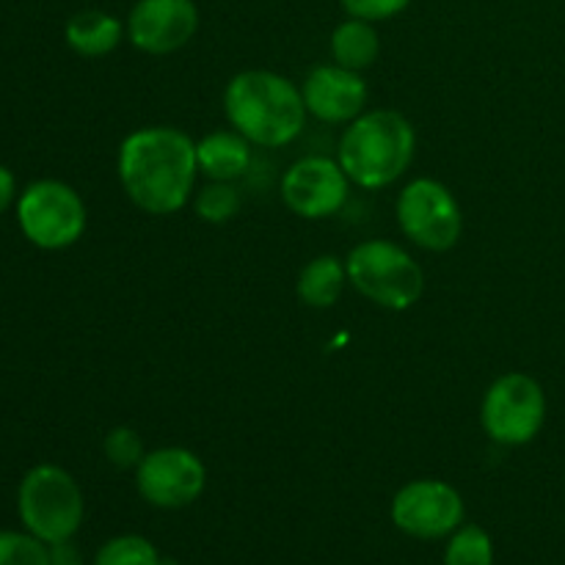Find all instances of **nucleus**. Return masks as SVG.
Segmentation results:
<instances>
[{
    "mask_svg": "<svg viewBox=\"0 0 565 565\" xmlns=\"http://www.w3.org/2000/svg\"><path fill=\"white\" fill-rule=\"evenodd\" d=\"M196 141L177 127H141L121 141V188L143 213H180L196 191Z\"/></svg>",
    "mask_w": 565,
    "mask_h": 565,
    "instance_id": "f257e3e1",
    "label": "nucleus"
},
{
    "mask_svg": "<svg viewBox=\"0 0 565 565\" xmlns=\"http://www.w3.org/2000/svg\"><path fill=\"white\" fill-rule=\"evenodd\" d=\"M125 31L127 25H121L108 11L86 9L70 17L64 28V39L70 50H75L83 58H99V55H108L119 47Z\"/></svg>",
    "mask_w": 565,
    "mask_h": 565,
    "instance_id": "2eb2a0df",
    "label": "nucleus"
},
{
    "mask_svg": "<svg viewBox=\"0 0 565 565\" xmlns=\"http://www.w3.org/2000/svg\"><path fill=\"white\" fill-rule=\"evenodd\" d=\"M199 31V9L193 0H138L127 17L132 47L149 55H169L185 47Z\"/></svg>",
    "mask_w": 565,
    "mask_h": 565,
    "instance_id": "f8f14e48",
    "label": "nucleus"
},
{
    "mask_svg": "<svg viewBox=\"0 0 565 565\" xmlns=\"http://www.w3.org/2000/svg\"><path fill=\"white\" fill-rule=\"evenodd\" d=\"M207 486L202 458L188 447H160L136 467V489L152 508L180 511L193 505Z\"/></svg>",
    "mask_w": 565,
    "mask_h": 565,
    "instance_id": "9d476101",
    "label": "nucleus"
},
{
    "mask_svg": "<svg viewBox=\"0 0 565 565\" xmlns=\"http://www.w3.org/2000/svg\"><path fill=\"white\" fill-rule=\"evenodd\" d=\"M160 565H177V563H171V561H166V557H163V561H160Z\"/></svg>",
    "mask_w": 565,
    "mask_h": 565,
    "instance_id": "393cba45",
    "label": "nucleus"
},
{
    "mask_svg": "<svg viewBox=\"0 0 565 565\" xmlns=\"http://www.w3.org/2000/svg\"><path fill=\"white\" fill-rule=\"evenodd\" d=\"M351 193V180L340 160L312 154L292 163L281 177V199L296 215L309 221L340 213Z\"/></svg>",
    "mask_w": 565,
    "mask_h": 565,
    "instance_id": "9b49d317",
    "label": "nucleus"
},
{
    "mask_svg": "<svg viewBox=\"0 0 565 565\" xmlns=\"http://www.w3.org/2000/svg\"><path fill=\"white\" fill-rule=\"evenodd\" d=\"M0 565H50V546L28 530H0Z\"/></svg>",
    "mask_w": 565,
    "mask_h": 565,
    "instance_id": "412c9836",
    "label": "nucleus"
},
{
    "mask_svg": "<svg viewBox=\"0 0 565 565\" xmlns=\"http://www.w3.org/2000/svg\"><path fill=\"white\" fill-rule=\"evenodd\" d=\"M163 555L143 535H116L105 541L94 555L92 565H160Z\"/></svg>",
    "mask_w": 565,
    "mask_h": 565,
    "instance_id": "6ab92c4d",
    "label": "nucleus"
},
{
    "mask_svg": "<svg viewBox=\"0 0 565 565\" xmlns=\"http://www.w3.org/2000/svg\"><path fill=\"white\" fill-rule=\"evenodd\" d=\"M342 9L348 11V17H356V20L367 22H381L392 20L401 11H406L412 6V0H340Z\"/></svg>",
    "mask_w": 565,
    "mask_h": 565,
    "instance_id": "5701e85b",
    "label": "nucleus"
},
{
    "mask_svg": "<svg viewBox=\"0 0 565 565\" xmlns=\"http://www.w3.org/2000/svg\"><path fill=\"white\" fill-rule=\"evenodd\" d=\"M480 423L497 445H530L546 423L544 386L527 373L500 375L486 392L483 406H480Z\"/></svg>",
    "mask_w": 565,
    "mask_h": 565,
    "instance_id": "0eeeda50",
    "label": "nucleus"
},
{
    "mask_svg": "<svg viewBox=\"0 0 565 565\" xmlns=\"http://www.w3.org/2000/svg\"><path fill=\"white\" fill-rule=\"evenodd\" d=\"M17 513L28 533L53 546L75 539L86 519V500L77 480L64 467L39 463L20 480Z\"/></svg>",
    "mask_w": 565,
    "mask_h": 565,
    "instance_id": "20e7f679",
    "label": "nucleus"
},
{
    "mask_svg": "<svg viewBox=\"0 0 565 565\" xmlns=\"http://www.w3.org/2000/svg\"><path fill=\"white\" fill-rule=\"evenodd\" d=\"M379 53L381 39L373 22L348 17L331 33V55H334V64L345 66V70H367V66H373L379 61Z\"/></svg>",
    "mask_w": 565,
    "mask_h": 565,
    "instance_id": "f3484780",
    "label": "nucleus"
},
{
    "mask_svg": "<svg viewBox=\"0 0 565 565\" xmlns=\"http://www.w3.org/2000/svg\"><path fill=\"white\" fill-rule=\"evenodd\" d=\"M348 285V268L334 254H320L312 263H307L298 274L296 292L298 301L312 309H329L340 301L342 290Z\"/></svg>",
    "mask_w": 565,
    "mask_h": 565,
    "instance_id": "dca6fc26",
    "label": "nucleus"
},
{
    "mask_svg": "<svg viewBox=\"0 0 565 565\" xmlns=\"http://www.w3.org/2000/svg\"><path fill=\"white\" fill-rule=\"evenodd\" d=\"M403 235L425 252H450L463 232V213L456 193L434 177H417L395 204Z\"/></svg>",
    "mask_w": 565,
    "mask_h": 565,
    "instance_id": "6e6552de",
    "label": "nucleus"
},
{
    "mask_svg": "<svg viewBox=\"0 0 565 565\" xmlns=\"http://www.w3.org/2000/svg\"><path fill=\"white\" fill-rule=\"evenodd\" d=\"M348 281L367 301L392 312H406L423 298L425 274L417 259L397 243L375 237L351 248L345 259Z\"/></svg>",
    "mask_w": 565,
    "mask_h": 565,
    "instance_id": "39448f33",
    "label": "nucleus"
},
{
    "mask_svg": "<svg viewBox=\"0 0 565 565\" xmlns=\"http://www.w3.org/2000/svg\"><path fill=\"white\" fill-rule=\"evenodd\" d=\"M417 152V132L397 110H370L356 116L340 138L342 171L353 185L379 191L401 180Z\"/></svg>",
    "mask_w": 565,
    "mask_h": 565,
    "instance_id": "7ed1b4c3",
    "label": "nucleus"
},
{
    "mask_svg": "<svg viewBox=\"0 0 565 565\" xmlns=\"http://www.w3.org/2000/svg\"><path fill=\"white\" fill-rule=\"evenodd\" d=\"M445 565H494V541L478 524H461L447 541Z\"/></svg>",
    "mask_w": 565,
    "mask_h": 565,
    "instance_id": "a211bd4d",
    "label": "nucleus"
},
{
    "mask_svg": "<svg viewBox=\"0 0 565 565\" xmlns=\"http://www.w3.org/2000/svg\"><path fill=\"white\" fill-rule=\"evenodd\" d=\"M199 171L210 177V182H235L252 166V141L237 130L207 132L196 141Z\"/></svg>",
    "mask_w": 565,
    "mask_h": 565,
    "instance_id": "4468645a",
    "label": "nucleus"
},
{
    "mask_svg": "<svg viewBox=\"0 0 565 565\" xmlns=\"http://www.w3.org/2000/svg\"><path fill=\"white\" fill-rule=\"evenodd\" d=\"M303 105L309 114L329 125H351L364 114L367 105V83L359 72L340 64H320L307 75L301 86Z\"/></svg>",
    "mask_w": 565,
    "mask_h": 565,
    "instance_id": "ddd939ff",
    "label": "nucleus"
},
{
    "mask_svg": "<svg viewBox=\"0 0 565 565\" xmlns=\"http://www.w3.org/2000/svg\"><path fill=\"white\" fill-rule=\"evenodd\" d=\"M224 114L243 138L257 147L279 149L301 136L309 110L301 88L285 75L248 70L226 83Z\"/></svg>",
    "mask_w": 565,
    "mask_h": 565,
    "instance_id": "f03ea898",
    "label": "nucleus"
},
{
    "mask_svg": "<svg viewBox=\"0 0 565 565\" xmlns=\"http://www.w3.org/2000/svg\"><path fill=\"white\" fill-rule=\"evenodd\" d=\"M86 202L61 180H36L17 199V224L28 243L44 252L75 246L86 232Z\"/></svg>",
    "mask_w": 565,
    "mask_h": 565,
    "instance_id": "423d86ee",
    "label": "nucleus"
},
{
    "mask_svg": "<svg viewBox=\"0 0 565 565\" xmlns=\"http://www.w3.org/2000/svg\"><path fill=\"white\" fill-rule=\"evenodd\" d=\"M17 199H20V193H17L14 174H11V169L0 166V215H3L11 204H17Z\"/></svg>",
    "mask_w": 565,
    "mask_h": 565,
    "instance_id": "b1692460",
    "label": "nucleus"
},
{
    "mask_svg": "<svg viewBox=\"0 0 565 565\" xmlns=\"http://www.w3.org/2000/svg\"><path fill=\"white\" fill-rule=\"evenodd\" d=\"M105 458H108L114 467L119 469H136L141 463V458L147 456L143 452L141 436L132 428H114L108 436H105Z\"/></svg>",
    "mask_w": 565,
    "mask_h": 565,
    "instance_id": "4be33fe9",
    "label": "nucleus"
},
{
    "mask_svg": "<svg viewBox=\"0 0 565 565\" xmlns=\"http://www.w3.org/2000/svg\"><path fill=\"white\" fill-rule=\"evenodd\" d=\"M467 516V505L456 486L445 480H412L392 500V522L417 541L450 539Z\"/></svg>",
    "mask_w": 565,
    "mask_h": 565,
    "instance_id": "1a4fd4ad",
    "label": "nucleus"
},
{
    "mask_svg": "<svg viewBox=\"0 0 565 565\" xmlns=\"http://www.w3.org/2000/svg\"><path fill=\"white\" fill-rule=\"evenodd\" d=\"M196 215L207 224H226L241 210V191L232 182H210L193 199Z\"/></svg>",
    "mask_w": 565,
    "mask_h": 565,
    "instance_id": "aec40b11",
    "label": "nucleus"
}]
</instances>
